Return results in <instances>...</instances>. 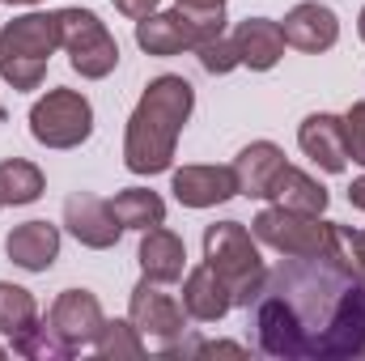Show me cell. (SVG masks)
Returning a JSON list of instances; mask_svg holds the SVG:
<instances>
[{"mask_svg":"<svg viewBox=\"0 0 365 361\" xmlns=\"http://www.w3.org/2000/svg\"><path fill=\"white\" fill-rule=\"evenodd\" d=\"M195 93L182 77H158L145 86L140 106L128 119V141H123V162L132 175H158L175 162V141L191 115Z\"/></svg>","mask_w":365,"mask_h":361,"instance_id":"1","label":"cell"},{"mask_svg":"<svg viewBox=\"0 0 365 361\" xmlns=\"http://www.w3.org/2000/svg\"><path fill=\"white\" fill-rule=\"evenodd\" d=\"M60 47V17L56 13H26L0 30V77L13 90H38L51 51Z\"/></svg>","mask_w":365,"mask_h":361,"instance_id":"2","label":"cell"},{"mask_svg":"<svg viewBox=\"0 0 365 361\" xmlns=\"http://www.w3.org/2000/svg\"><path fill=\"white\" fill-rule=\"evenodd\" d=\"M204 260H208V268L230 285L234 306H255V298L268 285V268H264V260H259L247 225H238V221L208 225L204 230Z\"/></svg>","mask_w":365,"mask_h":361,"instance_id":"3","label":"cell"},{"mask_svg":"<svg viewBox=\"0 0 365 361\" xmlns=\"http://www.w3.org/2000/svg\"><path fill=\"white\" fill-rule=\"evenodd\" d=\"M225 30V9H170L136 21V43L149 56H175L182 47H200Z\"/></svg>","mask_w":365,"mask_h":361,"instance_id":"4","label":"cell"},{"mask_svg":"<svg viewBox=\"0 0 365 361\" xmlns=\"http://www.w3.org/2000/svg\"><path fill=\"white\" fill-rule=\"evenodd\" d=\"M60 47H68L73 56V68L81 77H106L115 64H119V43L110 39V30L93 17L90 9H60Z\"/></svg>","mask_w":365,"mask_h":361,"instance_id":"5","label":"cell"},{"mask_svg":"<svg viewBox=\"0 0 365 361\" xmlns=\"http://www.w3.org/2000/svg\"><path fill=\"white\" fill-rule=\"evenodd\" d=\"M30 132L47 149H73L93 132V111L77 90H51L47 98L34 102Z\"/></svg>","mask_w":365,"mask_h":361,"instance_id":"6","label":"cell"},{"mask_svg":"<svg viewBox=\"0 0 365 361\" xmlns=\"http://www.w3.org/2000/svg\"><path fill=\"white\" fill-rule=\"evenodd\" d=\"M0 336H9L21 357H68L56 332L38 323L34 298L21 285H4V280H0Z\"/></svg>","mask_w":365,"mask_h":361,"instance_id":"7","label":"cell"},{"mask_svg":"<svg viewBox=\"0 0 365 361\" xmlns=\"http://www.w3.org/2000/svg\"><path fill=\"white\" fill-rule=\"evenodd\" d=\"M251 234L259 238V243H268L276 247L280 255H327V247H331V225L327 221H319V217H310V213H293V208H264L259 217H255V225H251Z\"/></svg>","mask_w":365,"mask_h":361,"instance_id":"8","label":"cell"},{"mask_svg":"<svg viewBox=\"0 0 365 361\" xmlns=\"http://www.w3.org/2000/svg\"><path fill=\"white\" fill-rule=\"evenodd\" d=\"M182 302L175 293H166L162 289V280H140L136 289H132V323H136V332L149 340V345H158V349H175L182 336Z\"/></svg>","mask_w":365,"mask_h":361,"instance_id":"9","label":"cell"},{"mask_svg":"<svg viewBox=\"0 0 365 361\" xmlns=\"http://www.w3.org/2000/svg\"><path fill=\"white\" fill-rule=\"evenodd\" d=\"M102 306H98V298H93L90 289H64L60 298H56V306H51V315H47V327L56 332V340L68 349V353H77V349H86L98 340V332H102Z\"/></svg>","mask_w":365,"mask_h":361,"instance_id":"10","label":"cell"},{"mask_svg":"<svg viewBox=\"0 0 365 361\" xmlns=\"http://www.w3.org/2000/svg\"><path fill=\"white\" fill-rule=\"evenodd\" d=\"M64 225L77 234V243H86L93 251L115 247V243H119V230H123V225L115 221L110 204L98 200V195H90V191L68 195V204H64Z\"/></svg>","mask_w":365,"mask_h":361,"instance_id":"11","label":"cell"},{"mask_svg":"<svg viewBox=\"0 0 365 361\" xmlns=\"http://www.w3.org/2000/svg\"><path fill=\"white\" fill-rule=\"evenodd\" d=\"M175 195L187 208L225 204L230 195H238L234 166H182V171H175Z\"/></svg>","mask_w":365,"mask_h":361,"instance_id":"12","label":"cell"},{"mask_svg":"<svg viewBox=\"0 0 365 361\" xmlns=\"http://www.w3.org/2000/svg\"><path fill=\"white\" fill-rule=\"evenodd\" d=\"M284 153L276 149L272 141H255L247 145L238 158H234V179H238V191L242 195H255V200H272L276 179L284 171Z\"/></svg>","mask_w":365,"mask_h":361,"instance_id":"13","label":"cell"},{"mask_svg":"<svg viewBox=\"0 0 365 361\" xmlns=\"http://www.w3.org/2000/svg\"><path fill=\"white\" fill-rule=\"evenodd\" d=\"M4 251L17 268L26 272H47L60 255V230L51 221H26L17 230H9L4 238Z\"/></svg>","mask_w":365,"mask_h":361,"instance_id":"14","label":"cell"},{"mask_svg":"<svg viewBox=\"0 0 365 361\" xmlns=\"http://www.w3.org/2000/svg\"><path fill=\"white\" fill-rule=\"evenodd\" d=\"M280 30H284V43L297 47V51H327V47L340 39L336 13L323 9V4H310V0L297 4V9L280 21Z\"/></svg>","mask_w":365,"mask_h":361,"instance_id":"15","label":"cell"},{"mask_svg":"<svg viewBox=\"0 0 365 361\" xmlns=\"http://www.w3.org/2000/svg\"><path fill=\"white\" fill-rule=\"evenodd\" d=\"M297 141H302L306 158H314V162H319L323 171L340 175V171L349 166V145H344V119H336V115H310V119L302 123Z\"/></svg>","mask_w":365,"mask_h":361,"instance_id":"16","label":"cell"},{"mask_svg":"<svg viewBox=\"0 0 365 361\" xmlns=\"http://www.w3.org/2000/svg\"><path fill=\"white\" fill-rule=\"evenodd\" d=\"M234 47H238V60L247 68L268 73L284 56V30H280V21H268V17H247L234 30Z\"/></svg>","mask_w":365,"mask_h":361,"instance_id":"17","label":"cell"},{"mask_svg":"<svg viewBox=\"0 0 365 361\" xmlns=\"http://www.w3.org/2000/svg\"><path fill=\"white\" fill-rule=\"evenodd\" d=\"M230 306H234L230 285L208 268V264L187 276V285H182V310H187L191 319H200V323H217Z\"/></svg>","mask_w":365,"mask_h":361,"instance_id":"18","label":"cell"},{"mask_svg":"<svg viewBox=\"0 0 365 361\" xmlns=\"http://www.w3.org/2000/svg\"><path fill=\"white\" fill-rule=\"evenodd\" d=\"M182 260H187V251H182L179 234H170V230H162V225L145 230V238H140V268H145L149 280L175 285L182 276Z\"/></svg>","mask_w":365,"mask_h":361,"instance_id":"19","label":"cell"},{"mask_svg":"<svg viewBox=\"0 0 365 361\" xmlns=\"http://www.w3.org/2000/svg\"><path fill=\"white\" fill-rule=\"evenodd\" d=\"M106 204H110V213H115V221H119L123 230H153V225L166 221L162 195H158V191H145V187H128V191H119V195L106 200Z\"/></svg>","mask_w":365,"mask_h":361,"instance_id":"20","label":"cell"},{"mask_svg":"<svg viewBox=\"0 0 365 361\" xmlns=\"http://www.w3.org/2000/svg\"><path fill=\"white\" fill-rule=\"evenodd\" d=\"M272 200L280 204V208H293V213H310V217H319V213L327 208V187L314 183L310 175H302L297 166H284L280 179H276Z\"/></svg>","mask_w":365,"mask_h":361,"instance_id":"21","label":"cell"},{"mask_svg":"<svg viewBox=\"0 0 365 361\" xmlns=\"http://www.w3.org/2000/svg\"><path fill=\"white\" fill-rule=\"evenodd\" d=\"M38 195H43V175H38V166H30V162H21V158L0 162V208H9V204H30V200H38Z\"/></svg>","mask_w":365,"mask_h":361,"instance_id":"22","label":"cell"},{"mask_svg":"<svg viewBox=\"0 0 365 361\" xmlns=\"http://www.w3.org/2000/svg\"><path fill=\"white\" fill-rule=\"evenodd\" d=\"M98 357H140L145 340L136 336V323H102L98 340H93Z\"/></svg>","mask_w":365,"mask_h":361,"instance_id":"23","label":"cell"},{"mask_svg":"<svg viewBox=\"0 0 365 361\" xmlns=\"http://www.w3.org/2000/svg\"><path fill=\"white\" fill-rule=\"evenodd\" d=\"M195 51H200V64H204L208 73H230V68H238V64H242V60H238L234 39H225V34H217V39L200 43Z\"/></svg>","mask_w":365,"mask_h":361,"instance_id":"24","label":"cell"},{"mask_svg":"<svg viewBox=\"0 0 365 361\" xmlns=\"http://www.w3.org/2000/svg\"><path fill=\"white\" fill-rule=\"evenodd\" d=\"M344 145H349V158L365 166V102H357L344 115Z\"/></svg>","mask_w":365,"mask_h":361,"instance_id":"25","label":"cell"},{"mask_svg":"<svg viewBox=\"0 0 365 361\" xmlns=\"http://www.w3.org/2000/svg\"><path fill=\"white\" fill-rule=\"evenodd\" d=\"M340 234H344L349 264H353V268H357V276L365 280V230H349V225H340Z\"/></svg>","mask_w":365,"mask_h":361,"instance_id":"26","label":"cell"},{"mask_svg":"<svg viewBox=\"0 0 365 361\" xmlns=\"http://www.w3.org/2000/svg\"><path fill=\"white\" fill-rule=\"evenodd\" d=\"M115 9H119L123 17H132V21H140V17H149V13L158 9V0H115Z\"/></svg>","mask_w":365,"mask_h":361,"instance_id":"27","label":"cell"},{"mask_svg":"<svg viewBox=\"0 0 365 361\" xmlns=\"http://www.w3.org/2000/svg\"><path fill=\"white\" fill-rule=\"evenodd\" d=\"M349 200H353V208H361V213H365V175H361V179H353V187H349Z\"/></svg>","mask_w":365,"mask_h":361,"instance_id":"28","label":"cell"},{"mask_svg":"<svg viewBox=\"0 0 365 361\" xmlns=\"http://www.w3.org/2000/svg\"><path fill=\"white\" fill-rule=\"evenodd\" d=\"M182 9H225V0H179Z\"/></svg>","mask_w":365,"mask_h":361,"instance_id":"29","label":"cell"},{"mask_svg":"<svg viewBox=\"0 0 365 361\" xmlns=\"http://www.w3.org/2000/svg\"><path fill=\"white\" fill-rule=\"evenodd\" d=\"M200 353H242L238 345H200Z\"/></svg>","mask_w":365,"mask_h":361,"instance_id":"30","label":"cell"},{"mask_svg":"<svg viewBox=\"0 0 365 361\" xmlns=\"http://www.w3.org/2000/svg\"><path fill=\"white\" fill-rule=\"evenodd\" d=\"M9 4H38V0H9Z\"/></svg>","mask_w":365,"mask_h":361,"instance_id":"31","label":"cell"},{"mask_svg":"<svg viewBox=\"0 0 365 361\" xmlns=\"http://www.w3.org/2000/svg\"><path fill=\"white\" fill-rule=\"evenodd\" d=\"M361 39H365V13H361Z\"/></svg>","mask_w":365,"mask_h":361,"instance_id":"32","label":"cell"},{"mask_svg":"<svg viewBox=\"0 0 365 361\" xmlns=\"http://www.w3.org/2000/svg\"><path fill=\"white\" fill-rule=\"evenodd\" d=\"M0 357H4V349H0Z\"/></svg>","mask_w":365,"mask_h":361,"instance_id":"33","label":"cell"}]
</instances>
